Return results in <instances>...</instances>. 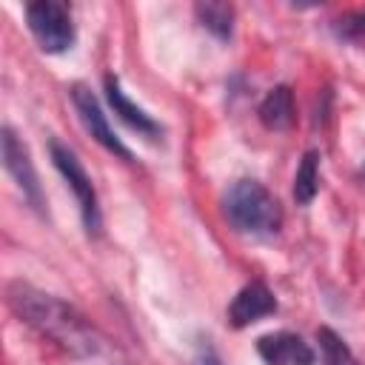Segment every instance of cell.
<instances>
[{
    "instance_id": "cell-1",
    "label": "cell",
    "mask_w": 365,
    "mask_h": 365,
    "mask_svg": "<svg viewBox=\"0 0 365 365\" xmlns=\"http://www.w3.org/2000/svg\"><path fill=\"white\" fill-rule=\"evenodd\" d=\"M9 308L37 334L60 345L63 351L74 356H94L103 345L97 328L68 302H63L54 294H46L29 282H11L9 291Z\"/></svg>"
},
{
    "instance_id": "cell-2",
    "label": "cell",
    "mask_w": 365,
    "mask_h": 365,
    "mask_svg": "<svg viewBox=\"0 0 365 365\" xmlns=\"http://www.w3.org/2000/svg\"><path fill=\"white\" fill-rule=\"evenodd\" d=\"M222 214L240 234L268 237L282 225V208L277 197L257 180H237L228 185L222 197Z\"/></svg>"
},
{
    "instance_id": "cell-3",
    "label": "cell",
    "mask_w": 365,
    "mask_h": 365,
    "mask_svg": "<svg viewBox=\"0 0 365 365\" xmlns=\"http://www.w3.org/2000/svg\"><path fill=\"white\" fill-rule=\"evenodd\" d=\"M48 154H51L54 168L63 174V180L68 182V188H71V194H74V200H77V205H80L86 231H88L91 237H97L100 228H103V217H100V202H97V191H94V185H91V177L86 174V168H83V163L77 160V154H74L66 143H60L57 137L48 140Z\"/></svg>"
},
{
    "instance_id": "cell-4",
    "label": "cell",
    "mask_w": 365,
    "mask_h": 365,
    "mask_svg": "<svg viewBox=\"0 0 365 365\" xmlns=\"http://www.w3.org/2000/svg\"><path fill=\"white\" fill-rule=\"evenodd\" d=\"M26 23L34 34L37 46L46 54H63L74 46V23L71 11L60 0H34L26 6Z\"/></svg>"
},
{
    "instance_id": "cell-5",
    "label": "cell",
    "mask_w": 365,
    "mask_h": 365,
    "mask_svg": "<svg viewBox=\"0 0 365 365\" xmlns=\"http://www.w3.org/2000/svg\"><path fill=\"white\" fill-rule=\"evenodd\" d=\"M0 148H3V165L11 174V180L17 182V188L23 191V200L34 211L43 214L46 211V197H43V188H40V180H37V171H34L29 145L14 134L11 125H3V131H0Z\"/></svg>"
},
{
    "instance_id": "cell-6",
    "label": "cell",
    "mask_w": 365,
    "mask_h": 365,
    "mask_svg": "<svg viewBox=\"0 0 365 365\" xmlns=\"http://www.w3.org/2000/svg\"><path fill=\"white\" fill-rule=\"evenodd\" d=\"M68 94H71V103H74V108H77V114H80V123L86 125V131L106 148V151H111V154H117L120 160H131V151L123 145V140L114 134V128L108 125V117H106V111H103V106H100V100L94 97V91L86 86V83H74L71 88H68Z\"/></svg>"
},
{
    "instance_id": "cell-7",
    "label": "cell",
    "mask_w": 365,
    "mask_h": 365,
    "mask_svg": "<svg viewBox=\"0 0 365 365\" xmlns=\"http://www.w3.org/2000/svg\"><path fill=\"white\" fill-rule=\"evenodd\" d=\"M257 354L265 359V365H314L317 362L314 348L294 331L262 334L257 339Z\"/></svg>"
},
{
    "instance_id": "cell-8",
    "label": "cell",
    "mask_w": 365,
    "mask_h": 365,
    "mask_svg": "<svg viewBox=\"0 0 365 365\" xmlns=\"http://www.w3.org/2000/svg\"><path fill=\"white\" fill-rule=\"evenodd\" d=\"M277 311V297L271 294V288L259 279L248 282L245 288L237 291V297L228 305V325L231 328H248L251 322L271 317Z\"/></svg>"
},
{
    "instance_id": "cell-9",
    "label": "cell",
    "mask_w": 365,
    "mask_h": 365,
    "mask_svg": "<svg viewBox=\"0 0 365 365\" xmlns=\"http://www.w3.org/2000/svg\"><path fill=\"white\" fill-rule=\"evenodd\" d=\"M106 97H108V106L114 108V114L128 125V128H134L137 134H143V137H160V123L151 117V114H145L137 103H131L128 97H125V91H123V86H120V80H117V74H106Z\"/></svg>"
},
{
    "instance_id": "cell-10",
    "label": "cell",
    "mask_w": 365,
    "mask_h": 365,
    "mask_svg": "<svg viewBox=\"0 0 365 365\" xmlns=\"http://www.w3.org/2000/svg\"><path fill=\"white\" fill-rule=\"evenodd\" d=\"M257 117H259V123L268 131H285V128H291L294 125V117H297L291 86H274L265 94V100L259 103Z\"/></svg>"
},
{
    "instance_id": "cell-11",
    "label": "cell",
    "mask_w": 365,
    "mask_h": 365,
    "mask_svg": "<svg viewBox=\"0 0 365 365\" xmlns=\"http://www.w3.org/2000/svg\"><path fill=\"white\" fill-rule=\"evenodd\" d=\"M194 14L202 23V29H208L214 37L231 40V31H234V6L231 3L205 0V3H197L194 6Z\"/></svg>"
},
{
    "instance_id": "cell-12",
    "label": "cell",
    "mask_w": 365,
    "mask_h": 365,
    "mask_svg": "<svg viewBox=\"0 0 365 365\" xmlns=\"http://www.w3.org/2000/svg\"><path fill=\"white\" fill-rule=\"evenodd\" d=\"M319 191V151H305L302 154V163L297 168V177H294V200L299 205H308Z\"/></svg>"
},
{
    "instance_id": "cell-13",
    "label": "cell",
    "mask_w": 365,
    "mask_h": 365,
    "mask_svg": "<svg viewBox=\"0 0 365 365\" xmlns=\"http://www.w3.org/2000/svg\"><path fill=\"white\" fill-rule=\"evenodd\" d=\"M317 342L322 351V365H359L354 351L345 345V339L334 328H328V325L317 328Z\"/></svg>"
},
{
    "instance_id": "cell-14",
    "label": "cell",
    "mask_w": 365,
    "mask_h": 365,
    "mask_svg": "<svg viewBox=\"0 0 365 365\" xmlns=\"http://www.w3.org/2000/svg\"><path fill=\"white\" fill-rule=\"evenodd\" d=\"M339 23H342V31H345L348 37H359V34H365V11L351 14V17L339 20Z\"/></svg>"
},
{
    "instance_id": "cell-15",
    "label": "cell",
    "mask_w": 365,
    "mask_h": 365,
    "mask_svg": "<svg viewBox=\"0 0 365 365\" xmlns=\"http://www.w3.org/2000/svg\"><path fill=\"white\" fill-rule=\"evenodd\" d=\"M200 365H217V359H214V356H211V359H205V362L200 359Z\"/></svg>"
},
{
    "instance_id": "cell-16",
    "label": "cell",
    "mask_w": 365,
    "mask_h": 365,
    "mask_svg": "<svg viewBox=\"0 0 365 365\" xmlns=\"http://www.w3.org/2000/svg\"><path fill=\"white\" fill-rule=\"evenodd\" d=\"M362 174H365V165H362Z\"/></svg>"
}]
</instances>
